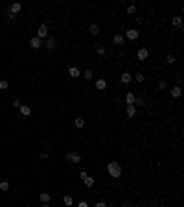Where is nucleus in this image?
<instances>
[{
	"instance_id": "obj_34",
	"label": "nucleus",
	"mask_w": 184,
	"mask_h": 207,
	"mask_svg": "<svg viewBox=\"0 0 184 207\" xmlns=\"http://www.w3.org/2000/svg\"><path fill=\"white\" fill-rule=\"evenodd\" d=\"M123 207H133V205L131 204H123Z\"/></svg>"
},
{
	"instance_id": "obj_1",
	"label": "nucleus",
	"mask_w": 184,
	"mask_h": 207,
	"mask_svg": "<svg viewBox=\"0 0 184 207\" xmlns=\"http://www.w3.org/2000/svg\"><path fill=\"white\" fill-rule=\"evenodd\" d=\"M107 170H109V174H111V178H120V176H122V166H120V163H116V161L109 163Z\"/></svg>"
},
{
	"instance_id": "obj_19",
	"label": "nucleus",
	"mask_w": 184,
	"mask_h": 207,
	"mask_svg": "<svg viewBox=\"0 0 184 207\" xmlns=\"http://www.w3.org/2000/svg\"><path fill=\"white\" fill-rule=\"evenodd\" d=\"M105 52H107V50H105L103 45H96V54H98V56H103Z\"/></svg>"
},
{
	"instance_id": "obj_33",
	"label": "nucleus",
	"mask_w": 184,
	"mask_h": 207,
	"mask_svg": "<svg viewBox=\"0 0 184 207\" xmlns=\"http://www.w3.org/2000/svg\"><path fill=\"white\" fill-rule=\"evenodd\" d=\"M77 207H88V204H87V202H79V205H77Z\"/></svg>"
},
{
	"instance_id": "obj_6",
	"label": "nucleus",
	"mask_w": 184,
	"mask_h": 207,
	"mask_svg": "<svg viewBox=\"0 0 184 207\" xmlns=\"http://www.w3.org/2000/svg\"><path fill=\"white\" fill-rule=\"evenodd\" d=\"M42 45H44V43H42V41H41V39H39V37H33V39H31V41H30V46H31V48H33V50H39V48H41Z\"/></svg>"
},
{
	"instance_id": "obj_21",
	"label": "nucleus",
	"mask_w": 184,
	"mask_h": 207,
	"mask_svg": "<svg viewBox=\"0 0 184 207\" xmlns=\"http://www.w3.org/2000/svg\"><path fill=\"white\" fill-rule=\"evenodd\" d=\"M114 43H116V45H123L125 37H123V35H114Z\"/></svg>"
},
{
	"instance_id": "obj_31",
	"label": "nucleus",
	"mask_w": 184,
	"mask_h": 207,
	"mask_svg": "<svg viewBox=\"0 0 184 207\" xmlns=\"http://www.w3.org/2000/svg\"><path fill=\"white\" fill-rule=\"evenodd\" d=\"M158 89H160V91H162V89H166V81H160V83H158Z\"/></svg>"
},
{
	"instance_id": "obj_16",
	"label": "nucleus",
	"mask_w": 184,
	"mask_h": 207,
	"mask_svg": "<svg viewBox=\"0 0 184 207\" xmlns=\"http://www.w3.org/2000/svg\"><path fill=\"white\" fill-rule=\"evenodd\" d=\"M179 96H181V87L175 85V87L171 89V98H179Z\"/></svg>"
},
{
	"instance_id": "obj_10",
	"label": "nucleus",
	"mask_w": 184,
	"mask_h": 207,
	"mask_svg": "<svg viewBox=\"0 0 184 207\" xmlns=\"http://www.w3.org/2000/svg\"><path fill=\"white\" fill-rule=\"evenodd\" d=\"M96 89H100V91H105V89H107V81H105L103 78L96 80Z\"/></svg>"
},
{
	"instance_id": "obj_29",
	"label": "nucleus",
	"mask_w": 184,
	"mask_h": 207,
	"mask_svg": "<svg viewBox=\"0 0 184 207\" xmlns=\"http://www.w3.org/2000/svg\"><path fill=\"white\" fill-rule=\"evenodd\" d=\"M20 105H22V102H20V100H13V107H20Z\"/></svg>"
},
{
	"instance_id": "obj_32",
	"label": "nucleus",
	"mask_w": 184,
	"mask_h": 207,
	"mask_svg": "<svg viewBox=\"0 0 184 207\" xmlns=\"http://www.w3.org/2000/svg\"><path fill=\"white\" fill-rule=\"evenodd\" d=\"M96 207H107V204H105V202H98Z\"/></svg>"
},
{
	"instance_id": "obj_4",
	"label": "nucleus",
	"mask_w": 184,
	"mask_h": 207,
	"mask_svg": "<svg viewBox=\"0 0 184 207\" xmlns=\"http://www.w3.org/2000/svg\"><path fill=\"white\" fill-rule=\"evenodd\" d=\"M46 35H48V26H46V24H41V26H39V30H37V37L42 41Z\"/></svg>"
},
{
	"instance_id": "obj_27",
	"label": "nucleus",
	"mask_w": 184,
	"mask_h": 207,
	"mask_svg": "<svg viewBox=\"0 0 184 207\" xmlns=\"http://www.w3.org/2000/svg\"><path fill=\"white\" fill-rule=\"evenodd\" d=\"M133 13H136V6H129L127 7V15H133Z\"/></svg>"
},
{
	"instance_id": "obj_3",
	"label": "nucleus",
	"mask_w": 184,
	"mask_h": 207,
	"mask_svg": "<svg viewBox=\"0 0 184 207\" xmlns=\"http://www.w3.org/2000/svg\"><path fill=\"white\" fill-rule=\"evenodd\" d=\"M44 46H46V50H50V52H52V50L57 48V41L53 37H48V39H46V43H44Z\"/></svg>"
},
{
	"instance_id": "obj_9",
	"label": "nucleus",
	"mask_w": 184,
	"mask_h": 207,
	"mask_svg": "<svg viewBox=\"0 0 184 207\" xmlns=\"http://www.w3.org/2000/svg\"><path fill=\"white\" fill-rule=\"evenodd\" d=\"M68 74H70V78H79L81 76V70L77 67H70L68 69Z\"/></svg>"
},
{
	"instance_id": "obj_7",
	"label": "nucleus",
	"mask_w": 184,
	"mask_h": 207,
	"mask_svg": "<svg viewBox=\"0 0 184 207\" xmlns=\"http://www.w3.org/2000/svg\"><path fill=\"white\" fill-rule=\"evenodd\" d=\"M136 56H138L140 61H144V59H147V57H149V50H147V48H140Z\"/></svg>"
},
{
	"instance_id": "obj_26",
	"label": "nucleus",
	"mask_w": 184,
	"mask_h": 207,
	"mask_svg": "<svg viewBox=\"0 0 184 207\" xmlns=\"http://www.w3.org/2000/svg\"><path fill=\"white\" fill-rule=\"evenodd\" d=\"M135 80L138 81V83H144V74L142 72H136V76H135Z\"/></svg>"
},
{
	"instance_id": "obj_13",
	"label": "nucleus",
	"mask_w": 184,
	"mask_h": 207,
	"mask_svg": "<svg viewBox=\"0 0 184 207\" xmlns=\"http://www.w3.org/2000/svg\"><path fill=\"white\" fill-rule=\"evenodd\" d=\"M125 113H127V116L131 118V116L136 115V107H135V105H127V107H125Z\"/></svg>"
},
{
	"instance_id": "obj_25",
	"label": "nucleus",
	"mask_w": 184,
	"mask_h": 207,
	"mask_svg": "<svg viewBox=\"0 0 184 207\" xmlns=\"http://www.w3.org/2000/svg\"><path fill=\"white\" fill-rule=\"evenodd\" d=\"M166 63H168V65H173V63H175V56H173V54H169V56L166 57Z\"/></svg>"
},
{
	"instance_id": "obj_8",
	"label": "nucleus",
	"mask_w": 184,
	"mask_h": 207,
	"mask_svg": "<svg viewBox=\"0 0 184 207\" xmlns=\"http://www.w3.org/2000/svg\"><path fill=\"white\" fill-rule=\"evenodd\" d=\"M20 9H22V4L20 2H13V4H11V7H9V13L11 15H13V13H18Z\"/></svg>"
},
{
	"instance_id": "obj_24",
	"label": "nucleus",
	"mask_w": 184,
	"mask_h": 207,
	"mask_svg": "<svg viewBox=\"0 0 184 207\" xmlns=\"http://www.w3.org/2000/svg\"><path fill=\"white\" fill-rule=\"evenodd\" d=\"M7 189H9V183H7V181H0V190H4V192H6Z\"/></svg>"
},
{
	"instance_id": "obj_5",
	"label": "nucleus",
	"mask_w": 184,
	"mask_h": 207,
	"mask_svg": "<svg viewBox=\"0 0 184 207\" xmlns=\"http://www.w3.org/2000/svg\"><path fill=\"white\" fill-rule=\"evenodd\" d=\"M138 30H127V32H125V37L129 39V41H136V39H138Z\"/></svg>"
},
{
	"instance_id": "obj_12",
	"label": "nucleus",
	"mask_w": 184,
	"mask_h": 207,
	"mask_svg": "<svg viewBox=\"0 0 184 207\" xmlns=\"http://www.w3.org/2000/svg\"><path fill=\"white\" fill-rule=\"evenodd\" d=\"M18 109H20V113H22L24 116H30V115H31V107H30V105H24V104H22Z\"/></svg>"
},
{
	"instance_id": "obj_11",
	"label": "nucleus",
	"mask_w": 184,
	"mask_h": 207,
	"mask_svg": "<svg viewBox=\"0 0 184 207\" xmlns=\"http://www.w3.org/2000/svg\"><path fill=\"white\" fill-rule=\"evenodd\" d=\"M131 80H133V76L129 72H123L122 76H120V81H122V83H131Z\"/></svg>"
},
{
	"instance_id": "obj_15",
	"label": "nucleus",
	"mask_w": 184,
	"mask_h": 207,
	"mask_svg": "<svg viewBox=\"0 0 184 207\" xmlns=\"http://www.w3.org/2000/svg\"><path fill=\"white\" fill-rule=\"evenodd\" d=\"M135 98L136 96L133 95V93H127V95H125V102H127V105H135Z\"/></svg>"
},
{
	"instance_id": "obj_18",
	"label": "nucleus",
	"mask_w": 184,
	"mask_h": 207,
	"mask_svg": "<svg viewBox=\"0 0 184 207\" xmlns=\"http://www.w3.org/2000/svg\"><path fill=\"white\" fill-rule=\"evenodd\" d=\"M88 32H90L92 35H100V26H98V24H90Z\"/></svg>"
},
{
	"instance_id": "obj_23",
	"label": "nucleus",
	"mask_w": 184,
	"mask_h": 207,
	"mask_svg": "<svg viewBox=\"0 0 184 207\" xmlns=\"http://www.w3.org/2000/svg\"><path fill=\"white\" fill-rule=\"evenodd\" d=\"M63 202H65V205H68V207H72V204H74L72 196H65V198H63Z\"/></svg>"
},
{
	"instance_id": "obj_17",
	"label": "nucleus",
	"mask_w": 184,
	"mask_h": 207,
	"mask_svg": "<svg viewBox=\"0 0 184 207\" xmlns=\"http://www.w3.org/2000/svg\"><path fill=\"white\" fill-rule=\"evenodd\" d=\"M83 181H85V185H87L88 187V189H90V187H94V178H90V176H85V178H83Z\"/></svg>"
},
{
	"instance_id": "obj_28",
	"label": "nucleus",
	"mask_w": 184,
	"mask_h": 207,
	"mask_svg": "<svg viewBox=\"0 0 184 207\" xmlns=\"http://www.w3.org/2000/svg\"><path fill=\"white\" fill-rule=\"evenodd\" d=\"M7 87H9V83H7L6 80H2V81H0V89H7Z\"/></svg>"
},
{
	"instance_id": "obj_20",
	"label": "nucleus",
	"mask_w": 184,
	"mask_h": 207,
	"mask_svg": "<svg viewBox=\"0 0 184 207\" xmlns=\"http://www.w3.org/2000/svg\"><path fill=\"white\" fill-rule=\"evenodd\" d=\"M50 198H52V196H50L48 192H41V202H42V204H48Z\"/></svg>"
},
{
	"instance_id": "obj_35",
	"label": "nucleus",
	"mask_w": 184,
	"mask_h": 207,
	"mask_svg": "<svg viewBox=\"0 0 184 207\" xmlns=\"http://www.w3.org/2000/svg\"><path fill=\"white\" fill-rule=\"evenodd\" d=\"M44 207H50V205H48V204H44Z\"/></svg>"
},
{
	"instance_id": "obj_22",
	"label": "nucleus",
	"mask_w": 184,
	"mask_h": 207,
	"mask_svg": "<svg viewBox=\"0 0 184 207\" xmlns=\"http://www.w3.org/2000/svg\"><path fill=\"white\" fill-rule=\"evenodd\" d=\"M76 126H77V128H85V118L77 116V118H76Z\"/></svg>"
},
{
	"instance_id": "obj_2",
	"label": "nucleus",
	"mask_w": 184,
	"mask_h": 207,
	"mask_svg": "<svg viewBox=\"0 0 184 207\" xmlns=\"http://www.w3.org/2000/svg\"><path fill=\"white\" fill-rule=\"evenodd\" d=\"M66 161L79 163L81 161V154H79V152H68V154H66Z\"/></svg>"
},
{
	"instance_id": "obj_30",
	"label": "nucleus",
	"mask_w": 184,
	"mask_h": 207,
	"mask_svg": "<svg viewBox=\"0 0 184 207\" xmlns=\"http://www.w3.org/2000/svg\"><path fill=\"white\" fill-rule=\"evenodd\" d=\"M85 78H87V80H90V78H92V70H85Z\"/></svg>"
},
{
	"instance_id": "obj_14",
	"label": "nucleus",
	"mask_w": 184,
	"mask_h": 207,
	"mask_svg": "<svg viewBox=\"0 0 184 207\" xmlns=\"http://www.w3.org/2000/svg\"><path fill=\"white\" fill-rule=\"evenodd\" d=\"M171 24H173L175 28H181V26H182V17L175 15V17H173V21H171Z\"/></svg>"
}]
</instances>
